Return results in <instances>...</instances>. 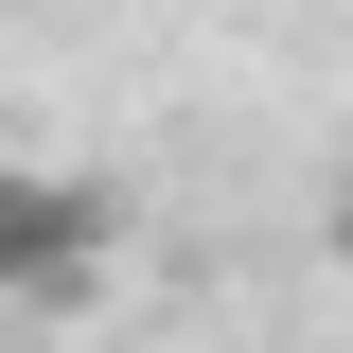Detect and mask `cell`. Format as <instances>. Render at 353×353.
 I'll use <instances>...</instances> for the list:
<instances>
[{"label":"cell","instance_id":"cell-1","mask_svg":"<svg viewBox=\"0 0 353 353\" xmlns=\"http://www.w3.org/2000/svg\"><path fill=\"white\" fill-rule=\"evenodd\" d=\"M124 248L106 176H53V159H0V301H88Z\"/></svg>","mask_w":353,"mask_h":353},{"label":"cell","instance_id":"cell-2","mask_svg":"<svg viewBox=\"0 0 353 353\" xmlns=\"http://www.w3.org/2000/svg\"><path fill=\"white\" fill-rule=\"evenodd\" d=\"M318 248H336V283H353V176H336V194H318Z\"/></svg>","mask_w":353,"mask_h":353}]
</instances>
